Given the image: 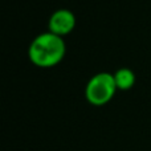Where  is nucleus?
Masks as SVG:
<instances>
[{
	"label": "nucleus",
	"mask_w": 151,
	"mask_h": 151,
	"mask_svg": "<svg viewBox=\"0 0 151 151\" xmlns=\"http://www.w3.org/2000/svg\"><path fill=\"white\" fill-rule=\"evenodd\" d=\"M66 53L64 37L52 32H42L31 41L28 48L29 61L37 68H53L63 61Z\"/></svg>",
	"instance_id": "1"
},
{
	"label": "nucleus",
	"mask_w": 151,
	"mask_h": 151,
	"mask_svg": "<svg viewBox=\"0 0 151 151\" xmlns=\"http://www.w3.org/2000/svg\"><path fill=\"white\" fill-rule=\"evenodd\" d=\"M117 90L114 76L107 72H99L86 83L85 98L93 106H104L111 101Z\"/></svg>",
	"instance_id": "2"
},
{
	"label": "nucleus",
	"mask_w": 151,
	"mask_h": 151,
	"mask_svg": "<svg viewBox=\"0 0 151 151\" xmlns=\"http://www.w3.org/2000/svg\"><path fill=\"white\" fill-rule=\"evenodd\" d=\"M76 23L77 20H76L74 13L70 9L61 8L50 15L49 20H48V31L61 37H65L73 32V29L76 28Z\"/></svg>",
	"instance_id": "3"
},
{
	"label": "nucleus",
	"mask_w": 151,
	"mask_h": 151,
	"mask_svg": "<svg viewBox=\"0 0 151 151\" xmlns=\"http://www.w3.org/2000/svg\"><path fill=\"white\" fill-rule=\"evenodd\" d=\"M113 76L118 90H129L135 83V74L129 68H119L113 73Z\"/></svg>",
	"instance_id": "4"
}]
</instances>
